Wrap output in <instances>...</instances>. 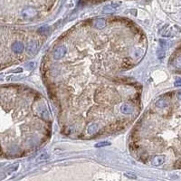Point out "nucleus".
I'll list each match as a JSON object with an SVG mask.
<instances>
[{"label":"nucleus","mask_w":181,"mask_h":181,"mask_svg":"<svg viewBox=\"0 0 181 181\" xmlns=\"http://www.w3.org/2000/svg\"><path fill=\"white\" fill-rule=\"evenodd\" d=\"M66 54V47L64 45H59L57 47H55L54 52H53V55L55 60H59L62 58Z\"/></svg>","instance_id":"f257e3e1"},{"label":"nucleus","mask_w":181,"mask_h":181,"mask_svg":"<svg viewBox=\"0 0 181 181\" xmlns=\"http://www.w3.org/2000/svg\"><path fill=\"white\" fill-rule=\"evenodd\" d=\"M38 48V44L36 41H30L26 45V52L29 54V55H34L36 53Z\"/></svg>","instance_id":"f03ea898"},{"label":"nucleus","mask_w":181,"mask_h":181,"mask_svg":"<svg viewBox=\"0 0 181 181\" xmlns=\"http://www.w3.org/2000/svg\"><path fill=\"white\" fill-rule=\"evenodd\" d=\"M25 49V45L19 41H15L12 45V51L15 54H21Z\"/></svg>","instance_id":"7ed1b4c3"},{"label":"nucleus","mask_w":181,"mask_h":181,"mask_svg":"<svg viewBox=\"0 0 181 181\" xmlns=\"http://www.w3.org/2000/svg\"><path fill=\"white\" fill-rule=\"evenodd\" d=\"M156 106L159 109H165L169 105V100L165 98V97H161V98H159L156 101Z\"/></svg>","instance_id":"20e7f679"},{"label":"nucleus","mask_w":181,"mask_h":181,"mask_svg":"<svg viewBox=\"0 0 181 181\" xmlns=\"http://www.w3.org/2000/svg\"><path fill=\"white\" fill-rule=\"evenodd\" d=\"M165 160H166L165 156H163V155H159V156L154 157L151 163L153 166H161L162 164L165 162Z\"/></svg>","instance_id":"39448f33"},{"label":"nucleus","mask_w":181,"mask_h":181,"mask_svg":"<svg viewBox=\"0 0 181 181\" xmlns=\"http://www.w3.org/2000/svg\"><path fill=\"white\" fill-rule=\"evenodd\" d=\"M106 20L104 18H97L93 21V25L97 29H102L106 26Z\"/></svg>","instance_id":"423d86ee"},{"label":"nucleus","mask_w":181,"mask_h":181,"mask_svg":"<svg viewBox=\"0 0 181 181\" xmlns=\"http://www.w3.org/2000/svg\"><path fill=\"white\" fill-rule=\"evenodd\" d=\"M121 112L123 114H131L132 112H134L133 107L129 104H123L121 106Z\"/></svg>","instance_id":"0eeeda50"},{"label":"nucleus","mask_w":181,"mask_h":181,"mask_svg":"<svg viewBox=\"0 0 181 181\" xmlns=\"http://www.w3.org/2000/svg\"><path fill=\"white\" fill-rule=\"evenodd\" d=\"M100 129L99 125L97 123H92L90 124L88 128H87V132L89 134H94L96 132H98V130Z\"/></svg>","instance_id":"6e6552de"},{"label":"nucleus","mask_w":181,"mask_h":181,"mask_svg":"<svg viewBox=\"0 0 181 181\" xmlns=\"http://www.w3.org/2000/svg\"><path fill=\"white\" fill-rule=\"evenodd\" d=\"M40 112V115L42 118H44L45 120H49L50 119V114H49V112L47 111V109L45 108V106H43L41 108V110L39 111Z\"/></svg>","instance_id":"1a4fd4ad"},{"label":"nucleus","mask_w":181,"mask_h":181,"mask_svg":"<svg viewBox=\"0 0 181 181\" xmlns=\"http://www.w3.org/2000/svg\"><path fill=\"white\" fill-rule=\"evenodd\" d=\"M173 65L177 69H181V55H178L175 60H173Z\"/></svg>","instance_id":"9d476101"},{"label":"nucleus","mask_w":181,"mask_h":181,"mask_svg":"<svg viewBox=\"0 0 181 181\" xmlns=\"http://www.w3.org/2000/svg\"><path fill=\"white\" fill-rule=\"evenodd\" d=\"M168 2L175 6V9L181 10V0H168Z\"/></svg>","instance_id":"9b49d317"},{"label":"nucleus","mask_w":181,"mask_h":181,"mask_svg":"<svg viewBox=\"0 0 181 181\" xmlns=\"http://www.w3.org/2000/svg\"><path fill=\"white\" fill-rule=\"evenodd\" d=\"M48 159H49V155L47 153H43L36 159V160L37 161H44V160H46Z\"/></svg>","instance_id":"f8f14e48"},{"label":"nucleus","mask_w":181,"mask_h":181,"mask_svg":"<svg viewBox=\"0 0 181 181\" xmlns=\"http://www.w3.org/2000/svg\"><path fill=\"white\" fill-rule=\"evenodd\" d=\"M111 145V142L110 141H101L99 143L95 144V147L96 148H102V147H106V146H110Z\"/></svg>","instance_id":"ddd939ff"},{"label":"nucleus","mask_w":181,"mask_h":181,"mask_svg":"<svg viewBox=\"0 0 181 181\" xmlns=\"http://www.w3.org/2000/svg\"><path fill=\"white\" fill-rule=\"evenodd\" d=\"M18 168V164H15V165H12V166H10L7 169V173H12V172L15 171Z\"/></svg>","instance_id":"4468645a"},{"label":"nucleus","mask_w":181,"mask_h":181,"mask_svg":"<svg viewBox=\"0 0 181 181\" xmlns=\"http://www.w3.org/2000/svg\"><path fill=\"white\" fill-rule=\"evenodd\" d=\"M158 57H159V59H163L165 57V51H164L163 48H160L158 51Z\"/></svg>","instance_id":"2eb2a0df"},{"label":"nucleus","mask_w":181,"mask_h":181,"mask_svg":"<svg viewBox=\"0 0 181 181\" xmlns=\"http://www.w3.org/2000/svg\"><path fill=\"white\" fill-rule=\"evenodd\" d=\"M113 11H114V7H112L111 5H107V6L104 7V9H103V13H107V14L112 13Z\"/></svg>","instance_id":"dca6fc26"},{"label":"nucleus","mask_w":181,"mask_h":181,"mask_svg":"<svg viewBox=\"0 0 181 181\" xmlns=\"http://www.w3.org/2000/svg\"><path fill=\"white\" fill-rule=\"evenodd\" d=\"M125 176L128 177V178H129V179H136L137 177L135 174L133 173H125Z\"/></svg>","instance_id":"f3484780"},{"label":"nucleus","mask_w":181,"mask_h":181,"mask_svg":"<svg viewBox=\"0 0 181 181\" xmlns=\"http://www.w3.org/2000/svg\"><path fill=\"white\" fill-rule=\"evenodd\" d=\"M174 85L176 87H181V78H177L176 82H174Z\"/></svg>","instance_id":"a211bd4d"},{"label":"nucleus","mask_w":181,"mask_h":181,"mask_svg":"<svg viewBox=\"0 0 181 181\" xmlns=\"http://www.w3.org/2000/svg\"><path fill=\"white\" fill-rule=\"evenodd\" d=\"M35 66V62H29V63H27V64H26V68H27V69H29V70L33 69V68H34Z\"/></svg>","instance_id":"6ab92c4d"},{"label":"nucleus","mask_w":181,"mask_h":181,"mask_svg":"<svg viewBox=\"0 0 181 181\" xmlns=\"http://www.w3.org/2000/svg\"><path fill=\"white\" fill-rule=\"evenodd\" d=\"M177 98H178L179 101H181V91L177 92Z\"/></svg>","instance_id":"aec40b11"},{"label":"nucleus","mask_w":181,"mask_h":181,"mask_svg":"<svg viewBox=\"0 0 181 181\" xmlns=\"http://www.w3.org/2000/svg\"><path fill=\"white\" fill-rule=\"evenodd\" d=\"M23 71L22 68H18V69L16 70H14V71H12V72H21Z\"/></svg>","instance_id":"412c9836"},{"label":"nucleus","mask_w":181,"mask_h":181,"mask_svg":"<svg viewBox=\"0 0 181 181\" xmlns=\"http://www.w3.org/2000/svg\"><path fill=\"white\" fill-rule=\"evenodd\" d=\"M3 77H4L3 73H0V80H2V79H3Z\"/></svg>","instance_id":"4be33fe9"},{"label":"nucleus","mask_w":181,"mask_h":181,"mask_svg":"<svg viewBox=\"0 0 181 181\" xmlns=\"http://www.w3.org/2000/svg\"><path fill=\"white\" fill-rule=\"evenodd\" d=\"M0 1H2V0H0Z\"/></svg>","instance_id":"5701e85b"}]
</instances>
